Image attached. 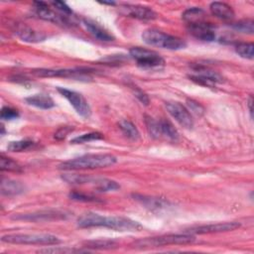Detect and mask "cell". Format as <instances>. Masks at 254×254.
Segmentation results:
<instances>
[{"label": "cell", "instance_id": "obj_33", "mask_svg": "<svg viewBox=\"0 0 254 254\" xmlns=\"http://www.w3.org/2000/svg\"><path fill=\"white\" fill-rule=\"evenodd\" d=\"M69 198L72 200H76V201H84V202H96V201H100L97 197L92 196V195H88L82 192H78V191H72L69 193Z\"/></svg>", "mask_w": 254, "mask_h": 254}, {"label": "cell", "instance_id": "obj_27", "mask_svg": "<svg viewBox=\"0 0 254 254\" xmlns=\"http://www.w3.org/2000/svg\"><path fill=\"white\" fill-rule=\"evenodd\" d=\"M235 52L243 59L252 60L254 57L253 43H239L235 47Z\"/></svg>", "mask_w": 254, "mask_h": 254}, {"label": "cell", "instance_id": "obj_38", "mask_svg": "<svg viewBox=\"0 0 254 254\" xmlns=\"http://www.w3.org/2000/svg\"><path fill=\"white\" fill-rule=\"evenodd\" d=\"M81 250H75V249H67V248H47V249H43L40 250V252H45V253H70V252H80Z\"/></svg>", "mask_w": 254, "mask_h": 254}, {"label": "cell", "instance_id": "obj_11", "mask_svg": "<svg viewBox=\"0 0 254 254\" xmlns=\"http://www.w3.org/2000/svg\"><path fill=\"white\" fill-rule=\"evenodd\" d=\"M166 108L168 112L175 118L180 125L187 129H190L193 126V119L189 109L182 103L177 101L166 102Z\"/></svg>", "mask_w": 254, "mask_h": 254}, {"label": "cell", "instance_id": "obj_36", "mask_svg": "<svg viewBox=\"0 0 254 254\" xmlns=\"http://www.w3.org/2000/svg\"><path fill=\"white\" fill-rule=\"evenodd\" d=\"M72 130H73V128L70 127V126H64V127H61V128L55 133V138H56L57 140H63V139H64Z\"/></svg>", "mask_w": 254, "mask_h": 254}, {"label": "cell", "instance_id": "obj_16", "mask_svg": "<svg viewBox=\"0 0 254 254\" xmlns=\"http://www.w3.org/2000/svg\"><path fill=\"white\" fill-rule=\"evenodd\" d=\"M83 25L85 26L86 30L97 40L99 41H103V42H111L114 41V36L109 33L106 29H104L101 25H99L98 23L94 22L93 20L84 18L82 20Z\"/></svg>", "mask_w": 254, "mask_h": 254}, {"label": "cell", "instance_id": "obj_23", "mask_svg": "<svg viewBox=\"0 0 254 254\" xmlns=\"http://www.w3.org/2000/svg\"><path fill=\"white\" fill-rule=\"evenodd\" d=\"M159 121V129H160V136L165 137L171 141H178L179 140V132L175 128V126L169 120L162 118Z\"/></svg>", "mask_w": 254, "mask_h": 254}, {"label": "cell", "instance_id": "obj_7", "mask_svg": "<svg viewBox=\"0 0 254 254\" xmlns=\"http://www.w3.org/2000/svg\"><path fill=\"white\" fill-rule=\"evenodd\" d=\"M129 56L143 68H157L165 64L164 59L158 53L145 48L134 47L130 49Z\"/></svg>", "mask_w": 254, "mask_h": 254}, {"label": "cell", "instance_id": "obj_41", "mask_svg": "<svg viewBox=\"0 0 254 254\" xmlns=\"http://www.w3.org/2000/svg\"><path fill=\"white\" fill-rule=\"evenodd\" d=\"M100 3L104 5H115V2H100Z\"/></svg>", "mask_w": 254, "mask_h": 254}, {"label": "cell", "instance_id": "obj_14", "mask_svg": "<svg viewBox=\"0 0 254 254\" xmlns=\"http://www.w3.org/2000/svg\"><path fill=\"white\" fill-rule=\"evenodd\" d=\"M34 6H35V12L36 15L46 21L49 22H53L56 24H67L68 21L65 17H62L61 15L57 14L56 12H54L48 5V3L46 2H42V1H36L34 2Z\"/></svg>", "mask_w": 254, "mask_h": 254}, {"label": "cell", "instance_id": "obj_13", "mask_svg": "<svg viewBox=\"0 0 254 254\" xmlns=\"http://www.w3.org/2000/svg\"><path fill=\"white\" fill-rule=\"evenodd\" d=\"M188 31L190 35L200 41L212 42L215 39L214 28L210 23L206 21L198 24L188 25Z\"/></svg>", "mask_w": 254, "mask_h": 254}, {"label": "cell", "instance_id": "obj_35", "mask_svg": "<svg viewBox=\"0 0 254 254\" xmlns=\"http://www.w3.org/2000/svg\"><path fill=\"white\" fill-rule=\"evenodd\" d=\"M0 117L3 120H12V119H16L19 117V112L9 106H4L1 109V113H0Z\"/></svg>", "mask_w": 254, "mask_h": 254}, {"label": "cell", "instance_id": "obj_24", "mask_svg": "<svg viewBox=\"0 0 254 254\" xmlns=\"http://www.w3.org/2000/svg\"><path fill=\"white\" fill-rule=\"evenodd\" d=\"M25 187L20 182L3 180L1 183V192L4 195H17L24 191Z\"/></svg>", "mask_w": 254, "mask_h": 254}, {"label": "cell", "instance_id": "obj_39", "mask_svg": "<svg viewBox=\"0 0 254 254\" xmlns=\"http://www.w3.org/2000/svg\"><path fill=\"white\" fill-rule=\"evenodd\" d=\"M134 94H135V96L143 103V104H145V105H148L149 104V102H150V99H149V97H148V95L145 93V92H143L141 89H139V88H135V91H134Z\"/></svg>", "mask_w": 254, "mask_h": 254}, {"label": "cell", "instance_id": "obj_1", "mask_svg": "<svg viewBox=\"0 0 254 254\" xmlns=\"http://www.w3.org/2000/svg\"><path fill=\"white\" fill-rule=\"evenodd\" d=\"M80 228L106 227L116 231H139L142 225L133 219L123 216H105L95 212H86L77 218Z\"/></svg>", "mask_w": 254, "mask_h": 254}, {"label": "cell", "instance_id": "obj_25", "mask_svg": "<svg viewBox=\"0 0 254 254\" xmlns=\"http://www.w3.org/2000/svg\"><path fill=\"white\" fill-rule=\"evenodd\" d=\"M119 129L122 131V133L130 140L136 141L140 138V133L137 129V127L129 120L122 119L118 123Z\"/></svg>", "mask_w": 254, "mask_h": 254}, {"label": "cell", "instance_id": "obj_28", "mask_svg": "<svg viewBox=\"0 0 254 254\" xmlns=\"http://www.w3.org/2000/svg\"><path fill=\"white\" fill-rule=\"evenodd\" d=\"M0 169L1 171H7V172H16V173L22 172V166L20 164L3 155H1L0 157Z\"/></svg>", "mask_w": 254, "mask_h": 254}, {"label": "cell", "instance_id": "obj_4", "mask_svg": "<svg viewBox=\"0 0 254 254\" xmlns=\"http://www.w3.org/2000/svg\"><path fill=\"white\" fill-rule=\"evenodd\" d=\"M2 242L12 244H28V245H57L61 243V239L55 235L47 233H16L2 236Z\"/></svg>", "mask_w": 254, "mask_h": 254}, {"label": "cell", "instance_id": "obj_37", "mask_svg": "<svg viewBox=\"0 0 254 254\" xmlns=\"http://www.w3.org/2000/svg\"><path fill=\"white\" fill-rule=\"evenodd\" d=\"M51 4H52L55 8H57L58 10L64 12V14H67V15L72 14L71 9H70L64 2H63V1H53V2H51Z\"/></svg>", "mask_w": 254, "mask_h": 254}, {"label": "cell", "instance_id": "obj_26", "mask_svg": "<svg viewBox=\"0 0 254 254\" xmlns=\"http://www.w3.org/2000/svg\"><path fill=\"white\" fill-rule=\"evenodd\" d=\"M83 247L91 249H112L117 247V243L113 240L108 239H98V240H89L83 242Z\"/></svg>", "mask_w": 254, "mask_h": 254}, {"label": "cell", "instance_id": "obj_21", "mask_svg": "<svg viewBox=\"0 0 254 254\" xmlns=\"http://www.w3.org/2000/svg\"><path fill=\"white\" fill-rule=\"evenodd\" d=\"M62 179L66 183L72 184V185L88 184L94 187L97 177H91L89 175H83V174H64L62 176Z\"/></svg>", "mask_w": 254, "mask_h": 254}, {"label": "cell", "instance_id": "obj_9", "mask_svg": "<svg viewBox=\"0 0 254 254\" xmlns=\"http://www.w3.org/2000/svg\"><path fill=\"white\" fill-rule=\"evenodd\" d=\"M66 217H67V214L64 211L54 210V209L40 210L36 212H31V213H21V214H16L12 216L13 219L35 221V222L62 220V219H65Z\"/></svg>", "mask_w": 254, "mask_h": 254}, {"label": "cell", "instance_id": "obj_8", "mask_svg": "<svg viewBox=\"0 0 254 254\" xmlns=\"http://www.w3.org/2000/svg\"><path fill=\"white\" fill-rule=\"evenodd\" d=\"M58 91L70 103L74 110L82 117H88L91 113L90 106L86 99L78 92L64 87H58Z\"/></svg>", "mask_w": 254, "mask_h": 254}, {"label": "cell", "instance_id": "obj_6", "mask_svg": "<svg viewBox=\"0 0 254 254\" xmlns=\"http://www.w3.org/2000/svg\"><path fill=\"white\" fill-rule=\"evenodd\" d=\"M89 68L76 67V68H38L34 69L32 72L36 76L40 77H65V78H73L77 80H88L90 79Z\"/></svg>", "mask_w": 254, "mask_h": 254}, {"label": "cell", "instance_id": "obj_29", "mask_svg": "<svg viewBox=\"0 0 254 254\" xmlns=\"http://www.w3.org/2000/svg\"><path fill=\"white\" fill-rule=\"evenodd\" d=\"M34 142L32 140H19L10 142L7 146V150L11 152H23L26 150L31 149L34 146Z\"/></svg>", "mask_w": 254, "mask_h": 254}, {"label": "cell", "instance_id": "obj_17", "mask_svg": "<svg viewBox=\"0 0 254 254\" xmlns=\"http://www.w3.org/2000/svg\"><path fill=\"white\" fill-rule=\"evenodd\" d=\"M135 200H137L139 203H141L144 207L150 209V210H161L166 208L169 205V202L161 197H155V196H149L145 194H138L135 193L132 195Z\"/></svg>", "mask_w": 254, "mask_h": 254}, {"label": "cell", "instance_id": "obj_30", "mask_svg": "<svg viewBox=\"0 0 254 254\" xmlns=\"http://www.w3.org/2000/svg\"><path fill=\"white\" fill-rule=\"evenodd\" d=\"M103 138H104L103 134H101L99 132H89V133L74 137L73 139H71L70 143L71 144H83V143H87V142H91V141H95V140H101Z\"/></svg>", "mask_w": 254, "mask_h": 254}, {"label": "cell", "instance_id": "obj_22", "mask_svg": "<svg viewBox=\"0 0 254 254\" xmlns=\"http://www.w3.org/2000/svg\"><path fill=\"white\" fill-rule=\"evenodd\" d=\"M191 68H192V70H193V72H194V73H192V74H196V75L205 77V78L209 79L210 81L214 82L215 84H216V83H221V82L223 81L222 76H221L218 72L212 70L211 68H209V67H207V66L196 64V65H192Z\"/></svg>", "mask_w": 254, "mask_h": 254}, {"label": "cell", "instance_id": "obj_15", "mask_svg": "<svg viewBox=\"0 0 254 254\" xmlns=\"http://www.w3.org/2000/svg\"><path fill=\"white\" fill-rule=\"evenodd\" d=\"M14 33L22 41L28 43H39L46 39V36L43 33H40L23 23H17L14 25Z\"/></svg>", "mask_w": 254, "mask_h": 254}, {"label": "cell", "instance_id": "obj_40", "mask_svg": "<svg viewBox=\"0 0 254 254\" xmlns=\"http://www.w3.org/2000/svg\"><path fill=\"white\" fill-rule=\"evenodd\" d=\"M247 104H248V108H249V112H250V115H251V117L253 116L252 114H253V109H252V104H253V98H252V96H250L249 97V99H248V102H247Z\"/></svg>", "mask_w": 254, "mask_h": 254}, {"label": "cell", "instance_id": "obj_18", "mask_svg": "<svg viewBox=\"0 0 254 254\" xmlns=\"http://www.w3.org/2000/svg\"><path fill=\"white\" fill-rule=\"evenodd\" d=\"M25 101L29 105H32L41 109H51L55 106V102L52 99V97L44 93L30 95L29 97L25 98Z\"/></svg>", "mask_w": 254, "mask_h": 254}, {"label": "cell", "instance_id": "obj_20", "mask_svg": "<svg viewBox=\"0 0 254 254\" xmlns=\"http://www.w3.org/2000/svg\"><path fill=\"white\" fill-rule=\"evenodd\" d=\"M183 20L188 24H198L205 22L206 14L205 12L197 7H192L187 9L183 14H182Z\"/></svg>", "mask_w": 254, "mask_h": 254}, {"label": "cell", "instance_id": "obj_19", "mask_svg": "<svg viewBox=\"0 0 254 254\" xmlns=\"http://www.w3.org/2000/svg\"><path fill=\"white\" fill-rule=\"evenodd\" d=\"M211 13L222 20H231L234 18V11L226 3L223 2H212L209 6Z\"/></svg>", "mask_w": 254, "mask_h": 254}, {"label": "cell", "instance_id": "obj_5", "mask_svg": "<svg viewBox=\"0 0 254 254\" xmlns=\"http://www.w3.org/2000/svg\"><path fill=\"white\" fill-rule=\"evenodd\" d=\"M195 240L193 234L182 233V234H168L161 235L157 237H150L138 240L133 243L136 248H147V247H160L166 245H179V244H189Z\"/></svg>", "mask_w": 254, "mask_h": 254}, {"label": "cell", "instance_id": "obj_31", "mask_svg": "<svg viewBox=\"0 0 254 254\" xmlns=\"http://www.w3.org/2000/svg\"><path fill=\"white\" fill-rule=\"evenodd\" d=\"M232 28L240 33H245V34H253L254 32V22L251 19H246V20H241L237 23H234L232 25Z\"/></svg>", "mask_w": 254, "mask_h": 254}, {"label": "cell", "instance_id": "obj_2", "mask_svg": "<svg viewBox=\"0 0 254 254\" xmlns=\"http://www.w3.org/2000/svg\"><path fill=\"white\" fill-rule=\"evenodd\" d=\"M116 162L117 158L111 154H87L60 164L59 169L64 171L92 170L107 168Z\"/></svg>", "mask_w": 254, "mask_h": 254}, {"label": "cell", "instance_id": "obj_34", "mask_svg": "<svg viewBox=\"0 0 254 254\" xmlns=\"http://www.w3.org/2000/svg\"><path fill=\"white\" fill-rule=\"evenodd\" d=\"M187 105L189 107V111H191L193 114L197 116H202L204 114V107L197 101L193 99H187Z\"/></svg>", "mask_w": 254, "mask_h": 254}, {"label": "cell", "instance_id": "obj_3", "mask_svg": "<svg viewBox=\"0 0 254 254\" xmlns=\"http://www.w3.org/2000/svg\"><path fill=\"white\" fill-rule=\"evenodd\" d=\"M142 40L149 46L172 51L182 50L187 47V43L183 39L166 34L156 29H149L144 31L142 34Z\"/></svg>", "mask_w": 254, "mask_h": 254}, {"label": "cell", "instance_id": "obj_10", "mask_svg": "<svg viewBox=\"0 0 254 254\" xmlns=\"http://www.w3.org/2000/svg\"><path fill=\"white\" fill-rule=\"evenodd\" d=\"M240 227V223L235 221L230 222H218V223H211V224H204L198 226H192L189 229H186L185 233L190 234H208V233H218V232H227L232 231Z\"/></svg>", "mask_w": 254, "mask_h": 254}, {"label": "cell", "instance_id": "obj_12", "mask_svg": "<svg viewBox=\"0 0 254 254\" xmlns=\"http://www.w3.org/2000/svg\"><path fill=\"white\" fill-rule=\"evenodd\" d=\"M121 12L139 20H154L157 18V13L153 9L142 5L124 4L121 6Z\"/></svg>", "mask_w": 254, "mask_h": 254}, {"label": "cell", "instance_id": "obj_32", "mask_svg": "<svg viewBox=\"0 0 254 254\" xmlns=\"http://www.w3.org/2000/svg\"><path fill=\"white\" fill-rule=\"evenodd\" d=\"M145 124L147 127V131L153 138H160V129H159V121L155 120L150 116H145Z\"/></svg>", "mask_w": 254, "mask_h": 254}]
</instances>
